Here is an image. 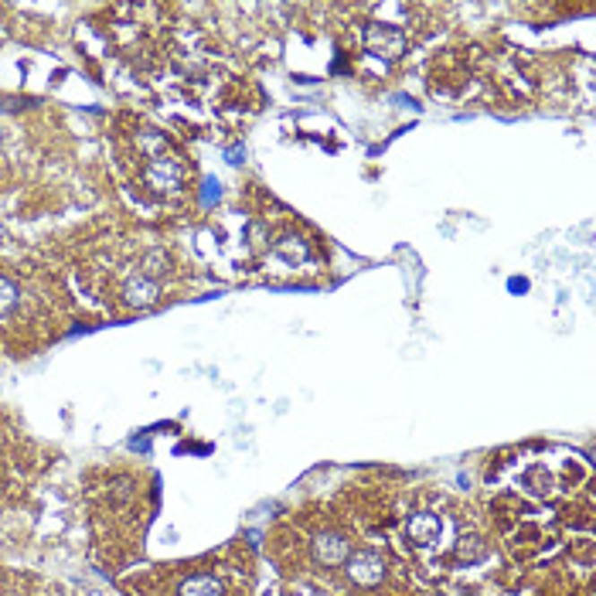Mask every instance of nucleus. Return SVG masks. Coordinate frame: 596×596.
<instances>
[{
	"label": "nucleus",
	"instance_id": "1",
	"mask_svg": "<svg viewBox=\"0 0 596 596\" xmlns=\"http://www.w3.org/2000/svg\"><path fill=\"white\" fill-rule=\"evenodd\" d=\"M361 45H365V51L375 55V58L395 62V58H402V51H406V31L395 28V24H385V21H372V24H365V31H361Z\"/></svg>",
	"mask_w": 596,
	"mask_h": 596
},
{
	"label": "nucleus",
	"instance_id": "2",
	"mask_svg": "<svg viewBox=\"0 0 596 596\" xmlns=\"http://www.w3.org/2000/svg\"><path fill=\"white\" fill-rule=\"evenodd\" d=\"M344 569H348L351 583H358V586H378V583L385 579V559H382L375 548H358V552H351V556L344 559Z\"/></svg>",
	"mask_w": 596,
	"mask_h": 596
},
{
	"label": "nucleus",
	"instance_id": "3",
	"mask_svg": "<svg viewBox=\"0 0 596 596\" xmlns=\"http://www.w3.org/2000/svg\"><path fill=\"white\" fill-rule=\"evenodd\" d=\"M181 177H185V168H181L174 157H164V153L151 157L147 168H143V181H147V187H153L157 194L181 187Z\"/></svg>",
	"mask_w": 596,
	"mask_h": 596
},
{
	"label": "nucleus",
	"instance_id": "4",
	"mask_svg": "<svg viewBox=\"0 0 596 596\" xmlns=\"http://www.w3.org/2000/svg\"><path fill=\"white\" fill-rule=\"evenodd\" d=\"M310 552H314V559L321 562V566L331 569V566H344V559L351 556V542L341 531H321V535H314Z\"/></svg>",
	"mask_w": 596,
	"mask_h": 596
},
{
	"label": "nucleus",
	"instance_id": "5",
	"mask_svg": "<svg viewBox=\"0 0 596 596\" xmlns=\"http://www.w3.org/2000/svg\"><path fill=\"white\" fill-rule=\"evenodd\" d=\"M157 297H160V283H157V280L143 276V272L126 276V283H123V304L126 307H134V310H147V307L157 304Z\"/></svg>",
	"mask_w": 596,
	"mask_h": 596
},
{
	"label": "nucleus",
	"instance_id": "6",
	"mask_svg": "<svg viewBox=\"0 0 596 596\" xmlns=\"http://www.w3.org/2000/svg\"><path fill=\"white\" fill-rule=\"evenodd\" d=\"M440 531H443L440 514H433V511H419V514H412V518H409L406 539L416 545V548H429V545L440 539Z\"/></svg>",
	"mask_w": 596,
	"mask_h": 596
},
{
	"label": "nucleus",
	"instance_id": "7",
	"mask_svg": "<svg viewBox=\"0 0 596 596\" xmlns=\"http://www.w3.org/2000/svg\"><path fill=\"white\" fill-rule=\"evenodd\" d=\"M177 596H225V586L219 583V576L198 573V576L181 579V586H177Z\"/></svg>",
	"mask_w": 596,
	"mask_h": 596
},
{
	"label": "nucleus",
	"instance_id": "8",
	"mask_svg": "<svg viewBox=\"0 0 596 596\" xmlns=\"http://www.w3.org/2000/svg\"><path fill=\"white\" fill-rule=\"evenodd\" d=\"M453 559L463 566H474V562L488 559V542L480 535H460L457 548H453Z\"/></svg>",
	"mask_w": 596,
	"mask_h": 596
},
{
	"label": "nucleus",
	"instance_id": "9",
	"mask_svg": "<svg viewBox=\"0 0 596 596\" xmlns=\"http://www.w3.org/2000/svg\"><path fill=\"white\" fill-rule=\"evenodd\" d=\"M522 484H525V491H528V494H535V497H552V494H556V484H552V474L545 471L542 463L528 467L525 477H522Z\"/></svg>",
	"mask_w": 596,
	"mask_h": 596
},
{
	"label": "nucleus",
	"instance_id": "10",
	"mask_svg": "<svg viewBox=\"0 0 596 596\" xmlns=\"http://www.w3.org/2000/svg\"><path fill=\"white\" fill-rule=\"evenodd\" d=\"M272 249H276V255H280V259H287L289 266H300L307 255H310V246H307L300 236H283L280 242H276V246H272Z\"/></svg>",
	"mask_w": 596,
	"mask_h": 596
},
{
	"label": "nucleus",
	"instance_id": "11",
	"mask_svg": "<svg viewBox=\"0 0 596 596\" xmlns=\"http://www.w3.org/2000/svg\"><path fill=\"white\" fill-rule=\"evenodd\" d=\"M17 304H21V289H17V283L11 276L0 272V317H11L17 310Z\"/></svg>",
	"mask_w": 596,
	"mask_h": 596
},
{
	"label": "nucleus",
	"instance_id": "12",
	"mask_svg": "<svg viewBox=\"0 0 596 596\" xmlns=\"http://www.w3.org/2000/svg\"><path fill=\"white\" fill-rule=\"evenodd\" d=\"M168 266H170L168 255L160 253V249H151V253L140 259V270H136V272H143V276H151V280H157V283H160V276L168 272Z\"/></svg>",
	"mask_w": 596,
	"mask_h": 596
},
{
	"label": "nucleus",
	"instance_id": "13",
	"mask_svg": "<svg viewBox=\"0 0 596 596\" xmlns=\"http://www.w3.org/2000/svg\"><path fill=\"white\" fill-rule=\"evenodd\" d=\"M215 198H219V181H204L202 202L204 204H215Z\"/></svg>",
	"mask_w": 596,
	"mask_h": 596
},
{
	"label": "nucleus",
	"instance_id": "14",
	"mask_svg": "<svg viewBox=\"0 0 596 596\" xmlns=\"http://www.w3.org/2000/svg\"><path fill=\"white\" fill-rule=\"evenodd\" d=\"M130 446L140 450V453H147V450H151V440H147V436H130Z\"/></svg>",
	"mask_w": 596,
	"mask_h": 596
},
{
	"label": "nucleus",
	"instance_id": "15",
	"mask_svg": "<svg viewBox=\"0 0 596 596\" xmlns=\"http://www.w3.org/2000/svg\"><path fill=\"white\" fill-rule=\"evenodd\" d=\"M242 157H246L242 147H232V151H229V160H232V164H242Z\"/></svg>",
	"mask_w": 596,
	"mask_h": 596
}]
</instances>
